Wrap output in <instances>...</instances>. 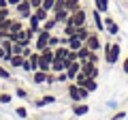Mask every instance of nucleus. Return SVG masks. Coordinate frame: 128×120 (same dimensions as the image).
<instances>
[{
    "label": "nucleus",
    "mask_w": 128,
    "mask_h": 120,
    "mask_svg": "<svg viewBox=\"0 0 128 120\" xmlns=\"http://www.w3.org/2000/svg\"><path fill=\"white\" fill-rule=\"evenodd\" d=\"M102 54H105V62L107 65H118V62H122L120 60V56H122V47L118 45V43L113 41H102Z\"/></svg>",
    "instance_id": "nucleus-1"
},
{
    "label": "nucleus",
    "mask_w": 128,
    "mask_h": 120,
    "mask_svg": "<svg viewBox=\"0 0 128 120\" xmlns=\"http://www.w3.org/2000/svg\"><path fill=\"white\" fill-rule=\"evenodd\" d=\"M66 94H68V99L73 103H81V101H88V97H90V92H88L86 88L77 86L75 82H66Z\"/></svg>",
    "instance_id": "nucleus-2"
},
{
    "label": "nucleus",
    "mask_w": 128,
    "mask_h": 120,
    "mask_svg": "<svg viewBox=\"0 0 128 120\" xmlns=\"http://www.w3.org/2000/svg\"><path fill=\"white\" fill-rule=\"evenodd\" d=\"M75 84L77 86H81V88H86L88 92H96L98 90V79H94V77H88V75H83L81 71L77 73V77H75Z\"/></svg>",
    "instance_id": "nucleus-3"
},
{
    "label": "nucleus",
    "mask_w": 128,
    "mask_h": 120,
    "mask_svg": "<svg viewBox=\"0 0 128 120\" xmlns=\"http://www.w3.org/2000/svg\"><path fill=\"white\" fill-rule=\"evenodd\" d=\"M38 58H41V54H38V51L34 49V51L30 54V58H26V60H24L22 71H24V73H28V75H30V73H34V71H38Z\"/></svg>",
    "instance_id": "nucleus-4"
},
{
    "label": "nucleus",
    "mask_w": 128,
    "mask_h": 120,
    "mask_svg": "<svg viewBox=\"0 0 128 120\" xmlns=\"http://www.w3.org/2000/svg\"><path fill=\"white\" fill-rule=\"evenodd\" d=\"M32 11H34V9H32V5H30V2H26V0H22L17 7H13V15L17 19H24V22L32 15Z\"/></svg>",
    "instance_id": "nucleus-5"
},
{
    "label": "nucleus",
    "mask_w": 128,
    "mask_h": 120,
    "mask_svg": "<svg viewBox=\"0 0 128 120\" xmlns=\"http://www.w3.org/2000/svg\"><path fill=\"white\" fill-rule=\"evenodd\" d=\"M86 47H88L90 51H100V49H102V39H100V32L92 30L90 37L86 39Z\"/></svg>",
    "instance_id": "nucleus-6"
},
{
    "label": "nucleus",
    "mask_w": 128,
    "mask_h": 120,
    "mask_svg": "<svg viewBox=\"0 0 128 120\" xmlns=\"http://www.w3.org/2000/svg\"><path fill=\"white\" fill-rule=\"evenodd\" d=\"M68 19L75 24V26H86L88 19H90V13H88L83 7H79L77 11H73V13H70V17H68Z\"/></svg>",
    "instance_id": "nucleus-7"
},
{
    "label": "nucleus",
    "mask_w": 128,
    "mask_h": 120,
    "mask_svg": "<svg viewBox=\"0 0 128 120\" xmlns=\"http://www.w3.org/2000/svg\"><path fill=\"white\" fill-rule=\"evenodd\" d=\"M49 37H51V32H49V30H45V28H43L41 32H38L36 37H34V43H32V47H34V49H36V51L45 49V47H47V43H49Z\"/></svg>",
    "instance_id": "nucleus-8"
},
{
    "label": "nucleus",
    "mask_w": 128,
    "mask_h": 120,
    "mask_svg": "<svg viewBox=\"0 0 128 120\" xmlns=\"http://www.w3.org/2000/svg\"><path fill=\"white\" fill-rule=\"evenodd\" d=\"M90 17H92V24H94V30L96 32H105V17L98 9H92L90 11Z\"/></svg>",
    "instance_id": "nucleus-9"
},
{
    "label": "nucleus",
    "mask_w": 128,
    "mask_h": 120,
    "mask_svg": "<svg viewBox=\"0 0 128 120\" xmlns=\"http://www.w3.org/2000/svg\"><path fill=\"white\" fill-rule=\"evenodd\" d=\"M105 32L109 34V37H115V34L120 32V26H118V22H115L111 15H105Z\"/></svg>",
    "instance_id": "nucleus-10"
},
{
    "label": "nucleus",
    "mask_w": 128,
    "mask_h": 120,
    "mask_svg": "<svg viewBox=\"0 0 128 120\" xmlns=\"http://www.w3.org/2000/svg\"><path fill=\"white\" fill-rule=\"evenodd\" d=\"M47 73L49 71H34V73H30V82L34 84V86H45L47 84Z\"/></svg>",
    "instance_id": "nucleus-11"
},
{
    "label": "nucleus",
    "mask_w": 128,
    "mask_h": 120,
    "mask_svg": "<svg viewBox=\"0 0 128 120\" xmlns=\"http://www.w3.org/2000/svg\"><path fill=\"white\" fill-rule=\"evenodd\" d=\"M73 116L75 118H83L86 114H90V105H88L86 101H81V103H73Z\"/></svg>",
    "instance_id": "nucleus-12"
},
{
    "label": "nucleus",
    "mask_w": 128,
    "mask_h": 120,
    "mask_svg": "<svg viewBox=\"0 0 128 120\" xmlns=\"http://www.w3.org/2000/svg\"><path fill=\"white\" fill-rule=\"evenodd\" d=\"M79 71H81V60H73V62L66 67V77H68V82H75V77H77Z\"/></svg>",
    "instance_id": "nucleus-13"
},
{
    "label": "nucleus",
    "mask_w": 128,
    "mask_h": 120,
    "mask_svg": "<svg viewBox=\"0 0 128 120\" xmlns=\"http://www.w3.org/2000/svg\"><path fill=\"white\" fill-rule=\"evenodd\" d=\"M58 101V97L56 94H43L41 99H36V101L32 103L34 107H45V105H51V103H56Z\"/></svg>",
    "instance_id": "nucleus-14"
},
{
    "label": "nucleus",
    "mask_w": 128,
    "mask_h": 120,
    "mask_svg": "<svg viewBox=\"0 0 128 120\" xmlns=\"http://www.w3.org/2000/svg\"><path fill=\"white\" fill-rule=\"evenodd\" d=\"M26 22H28L26 26H28V28H32V30H34V32H36V34H38V32H41V30H43V22H41V19H38L36 15H34V13H32L30 17L26 19Z\"/></svg>",
    "instance_id": "nucleus-15"
},
{
    "label": "nucleus",
    "mask_w": 128,
    "mask_h": 120,
    "mask_svg": "<svg viewBox=\"0 0 128 120\" xmlns=\"http://www.w3.org/2000/svg\"><path fill=\"white\" fill-rule=\"evenodd\" d=\"M92 30H94V28H90L88 24H86V26H77V30H75V37H79L83 43H86V39L90 37V32H92Z\"/></svg>",
    "instance_id": "nucleus-16"
},
{
    "label": "nucleus",
    "mask_w": 128,
    "mask_h": 120,
    "mask_svg": "<svg viewBox=\"0 0 128 120\" xmlns=\"http://www.w3.org/2000/svg\"><path fill=\"white\" fill-rule=\"evenodd\" d=\"M24 60H26V58H24L22 54H13V56H11V62H9V69H11V71H15V69H22Z\"/></svg>",
    "instance_id": "nucleus-17"
},
{
    "label": "nucleus",
    "mask_w": 128,
    "mask_h": 120,
    "mask_svg": "<svg viewBox=\"0 0 128 120\" xmlns=\"http://www.w3.org/2000/svg\"><path fill=\"white\" fill-rule=\"evenodd\" d=\"M60 28H62V37H75V30H77V26H75L70 19L66 24H62Z\"/></svg>",
    "instance_id": "nucleus-18"
},
{
    "label": "nucleus",
    "mask_w": 128,
    "mask_h": 120,
    "mask_svg": "<svg viewBox=\"0 0 128 120\" xmlns=\"http://www.w3.org/2000/svg\"><path fill=\"white\" fill-rule=\"evenodd\" d=\"M51 15H54V17L58 19V24H60V26H62V24H66V22H68V17H70V13H68V11H66V9L54 11V13H51Z\"/></svg>",
    "instance_id": "nucleus-19"
},
{
    "label": "nucleus",
    "mask_w": 128,
    "mask_h": 120,
    "mask_svg": "<svg viewBox=\"0 0 128 120\" xmlns=\"http://www.w3.org/2000/svg\"><path fill=\"white\" fill-rule=\"evenodd\" d=\"M43 28H45V30H49V32H54L56 28H60V24H58V19H56L54 15H49V17L43 22Z\"/></svg>",
    "instance_id": "nucleus-20"
},
{
    "label": "nucleus",
    "mask_w": 128,
    "mask_h": 120,
    "mask_svg": "<svg viewBox=\"0 0 128 120\" xmlns=\"http://www.w3.org/2000/svg\"><path fill=\"white\" fill-rule=\"evenodd\" d=\"M79 7H83V0H66V2H64V9L68 11V13L77 11Z\"/></svg>",
    "instance_id": "nucleus-21"
},
{
    "label": "nucleus",
    "mask_w": 128,
    "mask_h": 120,
    "mask_svg": "<svg viewBox=\"0 0 128 120\" xmlns=\"http://www.w3.org/2000/svg\"><path fill=\"white\" fill-rule=\"evenodd\" d=\"M0 79H4V82H13V73H11V69L6 65H2V62H0Z\"/></svg>",
    "instance_id": "nucleus-22"
},
{
    "label": "nucleus",
    "mask_w": 128,
    "mask_h": 120,
    "mask_svg": "<svg viewBox=\"0 0 128 120\" xmlns=\"http://www.w3.org/2000/svg\"><path fill=\"white\" fill-rule=\"evenodd\" d=\"M66 54H68V45H58V47H54V58L64 60V58H66Z\"/></svg>",
    "instance_id": "nucleus-23"
},
{
    "label": "nucleus",
    "mask_w": 128,
    "mask_h": 120,
    "mask_svg": "<svg viewBox=\"0 0 128 120\" xmlns=\"http://www.w3.org/2000/svg\"><path fill=\"white\" fill-rule=\"evenodd\" d=\"M94 9H98L102 15L109 13V0H94Z\"/></svg>",
    "instance_id": "nucleus-24"
},
{
    "label": "nucleus",
    "mask_w": 128,
    "mask_h": 120,
    "mask_svg": "<svg viewBox=\"0 0 128 120\" xmlns=\"http://www.w3.org/2000/svg\"><path fill=\"white\" fill-rule=\"evenodd\" d=\"M13 94H15L17 99H22V101H30V92H28L26 88H22V86H17V88H15V90H13Z\"/></svg>",
    "instance_id": "nucleus-25"
},
{
    "label": "nucleus",
    "mask_w": 128,
    "mask_h": 120,
    "mask_svg": "<svg viewBox=\"0 0 128 120\" xmlns=\"http://www.w3.org/2000/svg\"><path fill=\"white\" fill-rule=\"evenodd\" d=\"M32 13L36 15V17H38V19H41V22H45V19H47V17H49V15H51V13H49V11H47V9H43V7H36V9L32 11Z\"/></svg>",
    "instance_id": "nucleus-26"
},
{
    "label": "nucleus",
    "mask_w": 128,
    "mask_h": 120,
    "mask_svg": "<svg viewBox=\"0 0 128 120\" xmlns=\"http://www.w3.org/2000/svg\"><path fill=\"white\" fill-rule=\"evenodd\" d=\"M81 45H83V41H81L79 37H68V49H75V51H77Z\"/></svg>",
    "instance_id": "nucleus-27"
},
{
    "label": "nucleus",
    "mask_w": 128,
    "mask_h": 120,
    "mask_svg": "<svg viewBox=\"0 0 128 120\" xmlns=\"http://www.w3.org/2000/svg\"><path fill=\"white\" fill-rule=\"evenodd\" d=\"M60 43H62V34H54V32H51V37H49V43H47V47H51V49H54V47H58Z\"/></svg>",
    "instance_id": "nucleus-28"
},
{
    "label": "nucleus",
    "mask_w": 128,
    "mask_h": 120,
    "mask_svg": "<svg viewBox=\"0 0 128 120\" xmlns=\"http://www.w3.org/2000/svg\"><path fill=\"white\" fill-rule=\"evenodd\" d=\"M15 116L22 118V120H28V107L26 105H17L15 107Z\"/></svg>",
    "instance_id": "nucleus-29"
},
{
    "label": "nucleus",
    "mask_w": 128,
    "mask_h": 120,
    "mask_svg": "<svg viewBox=\"0 0 128 120\" xmlns=\"http://www.w3.org/2000/svg\"><path fill=\"white\" fill-rule=\"evenodd\" d=\"M126 118H128V111H124V109H115L113 114H111L109 120H126Z\"/></svg>",
    "instance_id": "nucleus-30"
},
{
    "label": "nucleus",
    "mask_w": 128,
    "mask_h": 120,
    "mask_svg": "<svg viewBox=\"0 0 128 120\" xmlns=\"http://www.w3.org/2000/svg\"><path fill=\"white\" fill-rule=\"evenodd\" d=\"M13 103V92H0V105H9Z\"/></svg>",
    "instance_id": "nucleus-31"
},
{
    "label": "nucleus",
    "mask_w": 128,
    "mask_h": 120,
    "mask_svg": "<svg viewBox=\"0 0 128 120\" xmlns=\"http://www.w3.org/2000/svg\"><path fill=\"white\" fill-rule=\"evenodd\" d=\"M77 56H79V60H88V58H90V49L86 47V43L77 49Z\"/></svg>",
    "instance_id": "nucleus-32"
},
{
    "label": "nucleus",
    "mask_w": 128,
    "mask_h": 120,
    "mask_svg": "<svg viewBox=\"0 0 128 120\" xmlns=\"http://www.w3.org/2000/svg\"><path fill=\"white\" fill-rule=\"evenodd\" d=\"M11 15H13V9H11V7L0 9V22H2V19H6V17H11Z\"/></svg>",
    "instance_id": "nucleus-33"
},
{
    "label": "nucleus",
    "mask_w": 128,
    "mask_h": 120,
    "mask_svg": "<svg viewBox=\"0 0 128 120\" xmlns=\"http://www.w3.org/2000/svg\"><path fill=\"white\" fill-rule=\"evenodd\" d=\"M68 82V77H66V71H62V73H56V84H66Z\"/></svg>",
    "instance_id": "nucleus-34"
},
{
    "label": "nucleus",
    "mask_w": 128,
    "mask_h": 120,
    "mask_svg": "<svg viewBox=\"0 0 128 120\" xmlns=\"http://www.w3.org/2000/svg\"><path fill=\"white\" fill-rule=\"evenodd\" d=\"M90 62H94V65H98V60H100V51H90Z\"/></svg>",
    "instance_id": "nucleus-35"
},
{
    "label": "nucleus",
    "mask_w": 128,
    "mask_h": 120,
    "mask_svg": "<svg viewBox=\"0 0 128 120\" xmlns=\"http://www.w3.org/2000/svg\"><path fill=\"white\" fill-rule=\"evenodd\" d=\"M54 5H56V0H43V9H47V11H49V13H51V11H54Z\"/></svg>",
    "instance_id": "nucleus-36"
},
{
    "label": "nucleus",
    "mask_w": 128,
    "mask_h": 120,
    "mask_svg": "<svg viewBox=\"0 0 128 120\" xmlns=\"http://www.w3.org/2000/svg\"><path fill=\"white\" fill-rule=\"evenodd\" d=\"M32 51H34V47H32V45H28V47H24V49H22V56H24V58H30V54H32Z\"/></svg>",
    "instance_id": "nucleus-37"
},
{
    "label": "nucleus",
    "mask_w": 128,
    "mask_h": 120,
    "mask_svg": "<svg viewBox=\"0 0 128 120\" xmlns=\"http://www.w3.org/2000/svg\"><path fill=\"white\" fill-rule=\"evenodd\" d=\"M51 84H56V73H54V71L47 73V86H51Z\"/></svg>",
    "instance_id": "nucleus-38"
},
{
    "label": "nucleus",
    "mask_w": 128,
    "mask_h": 120,
    "mask_svg": "<svg viewBox=\"0 0 128 120\" xmlns=\"http://www.w3.org/2000/svg\"><path fill=\"white\" fill-rule=\"evenodd\" d=\"M22 49H24L22 43H13V54H22Z\"/></svg>",
    "instance_id": "nucleus-39"
},
{
    "label": "nucleus",
    "mask_w": 128,
    "mask_h": 120,
    "mask_svg": "<svg viewBox=\"0 0 128 120\" xmlns=\"http://www.w3.org/2000/svg\"><path fill=\"white\" fill-rule=\"evenodd\" d=\"M122 71H124V75H128V58L122 60Z\"/></svg>",
    "instance_id": "nucleus-40"
},
{
    "label": "nucleus",
    "mask_w": 128,
    "mask_h": 120,
    "mask_svg": "<svg viewBox=\"0 0 128 120\" xmlns=\"http://www.w3.org/2000/svg\"><path fill=\"white\" fill-rule=\"evenodd\" d=\"M107 107L109 109H118V101H107Z\"/></svg>",
    "instance_id": "nucleus-41"
},
{
    "label": "nucleus",
    "mask_w": 128,
    "mask_h": 120,
    "mask_svg": "<svg viewBox=\"0 0 128 120\" xmlns=\"http://www.w3.org/2000/svg\"><path fill=\"white\" fill-rule=\"evenodd\" d=\"M30 5H32V9H36V7L43 5V0H30Z\"/></svg>",
    "instance_id": "nucleus-42"
},
{
    "label": "nucleus",
    "mask_w": 128,
    "mask_h": 120,
    "mask_svg": "<svg viewBox=\"0 0 128 120\" xmlns=\"http://www.w3.org/2000/svg\"><path fill=\"white\" fill-rule=\"evenodd\" d=\"M6 2H9V7H11V9H13V7H17L19 2H22V0H6Z\"/></svg>",
    "instance_id": "nucleus-43"
},
{
    "label": "nucleus",
    "mask_w": 128,
    "mask_h": 120,
    "mask_svg": "<svg viewBox=\"0 0 128 120\" xmlns=\"http://www.w3.org/2000/svg\"><path fill=\"white\" fill-rule=\"evenodd\" d=\"M4 58V49H2V45H0V60Z\"/></svg>",
    "instance_id": "nucleus-44"
},
{
    "label": "nucleus",
    "mask_w": 128,
    "mask_h": 120,
    "mask_svg": "<svg viewBox=\"0 0 128 120\" xmlns=\"http://www.w3.org/2000/svg\"><path fill=\"white\" fill-rule=\"evenodd\" d=\"M126 120H128V118H126Z\"/></svg>",
    "instance_id": "nucleus-45"
}]
</instances>
